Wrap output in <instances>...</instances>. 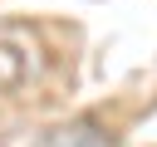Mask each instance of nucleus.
I'll return each mask as SVG.
<instances>
[{"mask_svg":"<svg viewBox=\"0 0 157 147\" xmlns=\"http://www.w3.org/2000/svg\"><path fill=\"white\" fill-rule=\"evenodd\" d=\"M0 147H113V142L88 123H69L54 132H10V137H0Z\"/></svg>","mask_w":157,"mask_h":147,"instance_id":"1","label":"nucleus"},{"mask_svg":"<svg viewBox=\"0 0 157 147\" xmlns=\"http://www.w3.org/2000/svg\"><path fill=\"white\" fill-rule=\"evenodd\" d=\"M20 83H25V59L20 49L0 44V88H20Z\"/></svg>","mask_w":157,"mask_h":147,"instance_id":"2","label":"nucleus"}]
</instances>
